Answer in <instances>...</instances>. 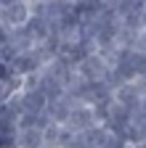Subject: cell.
<instances>
[{"label":"cell","mask_w":146,"mask_h":148,"mask_svg":"<svg viewBox=\"0 0 146 148\" xmlns=\"http://www.w3.org/2000/svg\"><path fill=\"white\" fill-rule=\"evenodd\" d=\"M109 61L104 58L101 53H88L85 58L75 66L77 77L85 79V82H106V74H109Z\"/></svg>","instance_id":"1"},{"label":"cell","mask_w":146,"mask_h":148,"mask_svg":"<svg viewBox=\"0 0 146 148\" xmlns=\"http://www.w3.org/2000/svg\"><path fill=\"white\" fill-rule=\"evenodd\" d=\"M29 18H32L29 3H21V0L3 3V27L6 29H21L29 24Z\"/></svg>","instance_id":"2"},{"label":"cell","mask_w":146,"mask_h":148,"mask_svg":"<svg viewBox=\"0 0 146 148\" xmlns=\"http://www.w3.org/2000/svg\"><path fill=\"white\" fill-rule=\"evenodd\" d=\"M98 124V119H96V111H93V106H85V103H80L75 111L69 114V119H66V130L69 132H85V130H90V127H96Z\"/></svg>","instance_id":"3"},{"label":"cell","mask_w":146,"mask_h":148,"mask_svg":"<svg viewBox=\"0 0 146 148\" xmlns=\"http://www.w3.org/2000/svg\"><path fill=\"white\" fill-rule=\"evenodd\" d=\"M19 101H21V114H29V116H45L48 114V98L40 90L19 92Z\"/></svg>","instance_id":"4"},{"label":"cell","mask_w":146,"mask_h":148,"mask_svg":"<svg viewBox=\"0 0 146 148\" xmlns=\"http://www.w3.org/2000/svg\"><path fill=\"white\" fill-rule=\"evenodd\" d=\"M106 140H109V130L104 124H96V127L85 130V132L75 135V145L77 148H104Z\"/></svg>","instance_id":"5"},{"label":"cell","mask_w":146,"mask_h":148,"mask_svg":"<svg viewBox=\"0 0 146 148\" xmlns=\"http://www.w3.org/2000/svg\"><path fill=\"white\" fill-rule=\"evenodd\" d=\"M141 90H138V85L136 82H127V85H122V87H117L114 90V101L120 103V106H125L130 114H136V111L141 108Z\"/></svg>","instance_id":"6"},{"label":"cell","mask_w":146,"mask_h":148,"mask_svg":"<svg viewBox=\"0 0 146 148\" xmlns=\"http://www.w3.org/2000/svg\"><path fill=\"white\" fill-rule=\"evenodd\" d=\"M16 148H45L43 130H37V127L19 130V135H16Z\"/></svg>","instance_id":"7"},{"label":"cell","mask_w":146,"mask_h":148,"mask_svg":"<svg viewBox=\"0 0 146 148\" xmlns=\"http://www.w3.org/2000/svg\"><path fill=\"white\" fill-rule=\"evenodd\" d=\"M141 27L146 29V5H143V11H141Z\"/></svg>","instance_id":"8"},{"label":"cell","mask_w":146,"mask_h":148,"mask_svg":"<svg viewBox=\"0 0 146 148\" xmlns=\"http://www.w3.org/2000/svg\"><path fill=\"white\" fill-rule=\"evenodd\" d=\"M138 111H143V114H146V95L141 98V108H138Z\"/></svg>","instance_id":"9"}]
</instances>
